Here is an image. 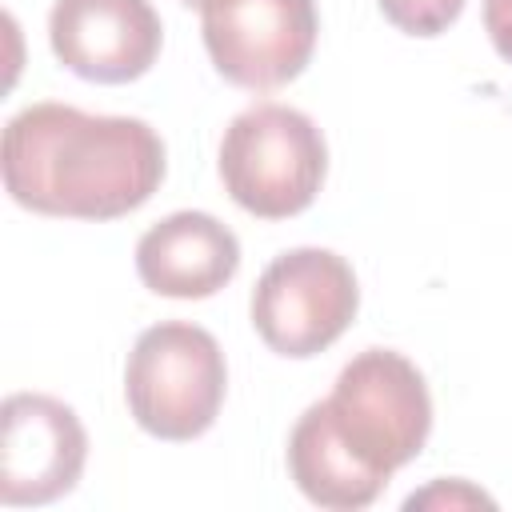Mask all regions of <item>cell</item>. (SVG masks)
I'll use <instances>...</instances> for the list:
<instances>
[{"label":"cell","instance_id":"obj_13","mask_svg":"<svg viewBox=\"0 0 512 512\" xmlns=\"http://www.w3.org/2000/svg\"><path fill=\"white\" fill-rule=\"evenodd\" d=\"M180 4H188V8H204L208 0H180Z\"/></svg>","mask_w":512,"mask_h":512},{"label":"cell","instance_id":"obj_12","mask_svg":"<svg viewBox=\"0 0 512 512\" xmlns=\"http://www.w3.org/2000/svg\"><path fill=\"white\" fill-rule=\"evenodd\" d=\"M484 28L492 48L512 64V0H484Z\"/></svg>","mask_w":512,"mask_h":512},{"label":"cell","instance_id":"obj_2","mask_svg":"<svg viewBox=\"0 0 512 512\" xmlns=\"http://www.w3.org/2000/svg\"><path fill=\"white\" fill-rule=\"evenodd\" d=\"M228 368L216 336L200 324L164 320L136 336L124 368L132 420L156 440L204 436L224 404Z\"/></svg>","mask_w":512,"mask_h":512},{"label":"cell","instance_id":"obj_5","mask_svg":"<svg viewBox=\"0 0 512 512\" xmlns=\"http://www.w3.org/2000/svg\"><path fill=\"white\" fill-rule=\"evenodd\" d=\"M356 308V272L328 248L280 252L252 288V328L272 352L292 360L336 344L356 320Z\"/></svg>","mask_w":512,"mask_h":512},{"label":"cell","instance_id":"obj_11","mask_svg":"<svg viewBox=\"0 0 512 512\" xmlns=\"http://www.w3.org/2000/svg\"><path fill=\"white\" fill-rule=\"evenodd\" d=\"M388 24L408 36H440L464 12V0H380Z\"/></svg>","mask_w":512,"mask_h":512},{"label":"cell","instance_id":"obj_4","mask_svg":"<svg viewBox=\"0 0 512 512\" xmlns=\"http://www.w3.org/2000/svg\"><path fill=\"white\" fill-rule=\"evenodd\" d=\"M340 440L376 476H392L420 456L432 432V396L420 368L392 348L352 356L324 400Z\"/></svg>","mask_w":512,"mask_h":512},{"label":"cell","instance_id":"obj_10","mask_svg":"<svg viewBox=\"0 0 512 512\" xmlns=\"http://www.w3.org/2000/svg\"><path fill=\"white\" fill-rule=\"evenodd\" d=\"M288 472L312 504L332 508V512L368 508L388 484L384 476H376L372 468H364L352 456V448L340 440L324 400L312 404L296 420V428L288 436Z\"/></svg>","mask_w":512,"mask_h":512},{"label":"cell","instance_id":"obj_9","mask_svg":"<svg viewBox=\"0 0 512 512\" xmlns=\"http://www.w3.org/2000/svg\"><path fill=\"white\" fill-rule=\"evenodd\" d=\"M240 268V240L208 212H172L136 244V272L144 288L172 300L216 296Z\"/></svg>","mask_w":512,"mask_h":512},{"label":"cell","instance_id":"obj_1","mask_svg":"<svg viewBox=\"0 0 512 512\" xmlns=\"http://www.w3.org/2000/svg\"><path fill=\"white\" fill-rule=\"evenodd\" d=\"M4 188L20 208L68 220H116L164 180V140L136 116H92L72 104L16 112L0 144Z\"/></svg>","mask_w":512,"mask_h":512},{"label":"cell","instance_id":"obj_8","mask_svg":"<svg viewBox=\"0 0 512 512\" xmlns=\"http://www.w3.org/2000/svg\"><path fill=\"white\" fill-rule=\"evenodd\" d=\"M48 40L80 80L128 84L156 64L164 24L148 0H56Z\"/></svg>","mask_w":512,"mask_h":512},{"label":"cell","instance_id":"obj_7","mask_svg":"<svg viewBox=\"0 0 512 512\" xmlns=\"http://www.w3.org/2000/svg\"><path fill=\"white\" fill-rule=\"evenodd\" d=\"M88 460L80 416L44 392H12L0 404V504H52L68 496Z\"/></svg>","mask_w":512,"mask_h":512},{"label":"cell","instance_id":"obj_6","mask_svg":"<svg viewBox=\"0 0 512 512\" xmlns=\"http://www.w3.org/2000/svg\"><path fill=\"white\" fill-rule=\"evenodd\" d=\"M200 16L216 72L252 92L296 80L320 36L316 0H208Z\"/></svg>","mask_w":512,"mask_h":512},{"label":"cell","instance_id":"obj_3","mask_svg":"<svg viewBox=\"0 0 512 512\" xmlns=\"http://www.w3.org/2000/svg\"><path fill=\"white\" fill-rule=\"evenodd\" d=\"M328 172V144L312 116L288 104L244 108L220 140L224 192L260 220L304 212Z\"/></svg>","mask_w":512,"mask_h":512}]
</instances>
